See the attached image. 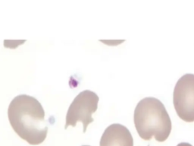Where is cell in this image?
Returning <instances> with one entry per match:
<instances>
[{
  "instance_id": "6da1fadb",
  "label": "cell",
  "mask_w": 194,
  "mask_h": 146,
  "mask_svg": "<svg viewBox=\"0 0 194 146\" xmlns=\"http://www.w3.org/2000/svg\"><path fill=\"white\" fill-rule=\"evenodd\" d=\"M8 116L13 129L22 139L32 145L45 141L48 132L45 111L35 97L27 94L17 96L9 104Z\"/></svg>"
},
{
  "instance_id": "7a4b0ae2",
  "label": "cell",
  "mask_w": 194,
  "mask_h": 146,
  "mask_svg": "<svg viewBox=\"0 0 194 146\" xmlns=\"http://www.w3.org/2000/svg\"><path fill=\"white\" fill-rule=\"evenodd\" d=\"M134 124L140 138L154 137L160 142L168 138L171 121L164 104L155 97H146L137 103L134 110Z\"/></svg>"
},
{
  "instance_id": "3957f363",
  "label": "cell",
  "mask_w": 194,
  "mask_h": 146,
  "mask_svg": "<svg viewBox=\"0 0 194 146\" xmlns=\"http://www.w3.org/2000/svg\"><path fill=\"white\" fill-rule=\"evenodd\" d=\"M98 102L99 97L93 91L86 90L80 92L68 108L64 129L69 126H75L77 122H81L85 132L88 125L93 122L92 114L96 111Z\"/></svg>"
},
{
  "instance_id": "277c9868",
  "label": "cell",
  "mask_w": 194,
  "mask_h": 146,
  "mask_svg": "<svg viewBox=\"0 0 194 146\" xmlns=\"http://www.w3.org/2000/svg\"><path fill=\"white\" fill-rule=\"evenodd\" d=\"M173 101L175 110L181 120L194 122V74H186L177 81Z\"/></svg>"
},
{
  "instance_id": "5b68a950",
  "label": "cell",
  "mask_w": 194,
  "mask_h": 146,
  "mask_svg": "<svg viewBox=\"0 0 194 146\" xmlns=\"http://www.w3.org/2000/svg\"><path fill=\"white\" fill-rule=\"evenodd\" d=\"M100 146H133V139L128 129L123 125H110L103 132Z\"/></svg>"
},
{
  "instance_id": "8992f818",
  "label": "cell",
  "mask_w": 194,
  "mask_h": 146,
  "mask_svg": "<svg viewBox=\"0 0 194 146\" xmlns=\"http://www.w3.org/2000/svg\"><path fill=\"white\" fill-rule=\"evenodd\" d=\"M177 146H193V145L187 143V142H181V143L178 144Z\"/></svg>"
},
{
  "instance_id": "52a82bcc",
  "label": "cell",
  "mask_w": 194,
  "mask_h": 146,
  "mask_svg": "<svg viewBox=\"0 0 194 146\" xmlns=\"http://www.w3.org/2000/svg\"><path fill=\"white\" fill-rule=\"evenodd\" d=\"M83 146H90V145H83Z\"/></svg>"
}]
</instances>
